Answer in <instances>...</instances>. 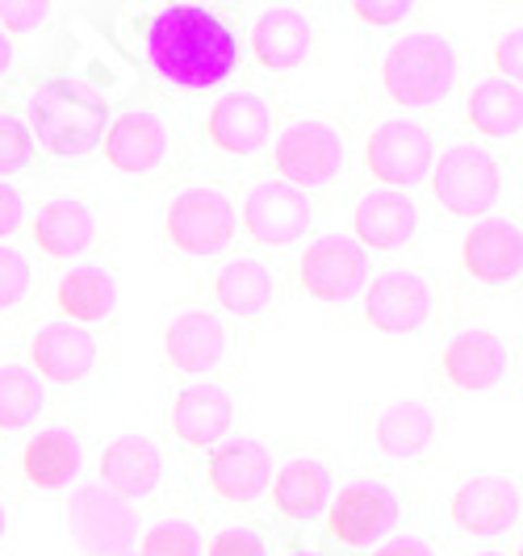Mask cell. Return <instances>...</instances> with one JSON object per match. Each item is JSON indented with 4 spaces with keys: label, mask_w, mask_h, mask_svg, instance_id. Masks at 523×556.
Wrapping results in <instances>:
<instances>
[{
    "label": "cell",
    "mask_w": 523,
    "mask_h": 556,
    "mask_svg": "<svg viewBox=\"0 0 523 556\" xmlns=\"http://www.w3.org/2000/svg\"><path fill=\"white\" fill-rule=\"evenodd\" d=\"M147 63L180 88H214L235 72L239 42L219 13L201 4H172L151 13L142 29Z\"/></svg>",
    "instance_id": "1"
},
{
    "label": "cell",
    "mask_w": 523,
    "mask_h": 556,
    "mask_svg": "<svg viewBox=\"0 0 523 556\" xmlns=\"http://www.w3.org/2000/svg\"><path fill=\"white\" fill-rule=\"evenodd\" d=\"M26 130L51 155H88L105 139V101L80 80H47L29 97Z\"/></svg>",
    "instance_id": "2"
},
{
    "label": "cell",
    "mask_w": 523,
    "mask_h": 556,
    "mask_svg": "<svg viewBox=\"0 0 523 556\" xmlns=\"http://www.w3.org/2000/svg\"><path fill=\"white\" fill-rule=\"evenodd\" d=\"M457 84V51L440 34H407L382 63V88L394 105L432 110Z\"/></svg>",
    "instance_id": "3"
},
{
    "label": "cell",
    "mask_w": 523,
    "mask_h": 556,
    "mask_svg": "<svg viewBox=\"0 0 523 556\" xmlns=\"http://www.w3.org/2000/svg\"><path fill=\"white\" fill-rule=\"evenodd\" d=\"M432 172V189L448 214L457 218H482L498 201L502 189V172H498L495 155L482 147H452L448 155L436 160Z\"/></svg>",
    "instance_id": "4"
},
{
    "label": "cell",
    "mask_w": 523,
    "mask_h": 556,
    "mask_svg": "<svg viewBox=\"0 0 523 556\" xmlns=\"http://www.w3.org/2000/svg\"><path fill=\"white\" fill-rule=\"evenodd\" d=\"M273 164L294 189H323L344 167V139L327 122H294L273 142Z\"/></svg>",
    "instance_id": "5"
},
{
    "label": "cell",
    "mask_w": 523,
    "mask_h": 556,
    "mask_svg": "<svg viewBox=\"0 0 523 556\" xmlns=\"http://www.w3.org/2000/svg\"><path fill=\"white\" fill-rule=\"evenodd\" d=\"M67 528L72 540L88 556H130L138 535L135 502H122L105 485H88L67 506Z\"/></svg>",
    "instance_id": "6"
},
{
    "label": "cell",
    "mask_w": 523,
    "mask_h": 556,
    "mask_svg": "<svg viewBox=\"0 0 523 556\" xmlns=\"http://www.w3.org/2000/svg\"><path fill=\"white\" fill-rule=\"evenodd\" d=\"M298 277L319 302H352L369 285V251L348 235H323L306 248Z\"/></svg>",
    "instance_id": "7"
},
{
    "label": "cell",
    "mask_w": 523,
    "mask_h": 556,
    "mask_svg": "<svg viewBox=\"0 0 523 556\" xmlns=\"http://www.w3.org/2000/svg\"><path fill=\"white\" fill-rule=\"evenodd\" d=\"M167 239L185 255H214L235 235V205L219 189H185L167 205Z\"/></svg>",
    "instance_id": "8"
},
{
    "label": "cell",
    "mask_w": 523,
    "mask_h": 556,
    "mask_svg": "<svg viewBox=\"0 0 523 556\" xmlns=\"http://www.w3.org/2000/svg\"><path fill=\"white\" fill-rule=\"evenodd\" d=\"M364 160L373 180H382L386 189H414L432 164H436V142L419 122H386L373 130V139L364 147Z\"/></svg>",
    "instance_id": "9"
},
{
    "label": "cell",
    "mask_w": 523,
    "mask_h": 556,
    "mask_svg": "<svg viewBox=\"0 0 523 556\" xmlns=\"http://www.w3.org/2000/svg\"><path fill=\"white\" fill-rule=\"evenodd\" d=\"M398 528V498L377 481H352L327 502V535L335 544L364 548Z\"/></svg>",
    "instance_id": "10"
},
{
    "label": "cell",
    "mask_w": 523,
    "mask_h": 556,
    "mask_svg": "<svg viewBox=\"0 0 523 556\" xmlns=\"http://www.w3.org/2000/svg\"><path fill=\"white\" fill-rule=\"evenodd\" d=\"M244 226L260 248H285L310 226V197L285 180H264L244 201Z\"/></svg>",
    "instance_id": "11"
},
{
    "label": "cell",
    "mask_w": 523,
    "mask_h": 556,
    "mask_svg": "<svg viewBox=\"0 0 523 556\" xmlns=\"http://www.w3.org/2000/svg\"><path fill=\"white\" fill-rule=\"evenodd\" d=\"M461 268L482 285H507L523 268V235L507 218H486L461 239Z\"/></svg>",
    "instance_id": "12"
},
{
    "label": "cell",
    "mask_w": 523,
    "mask_h": 556,
    "mask_svg": "<svg viewBox=\"0 0 523 556\" xmlns=\"http://www.w3.org/2000/svg\"><path fill=\"white\" fill-rule=\"evenodd\" d=\"M432 314V289L414 273H382L364 285V318L377 331H419Z\"/></svg>",
    "instance_id": "13"
},
{
    "label": "cell",
    "mask_w": 523,
    "mask_h": 556,
    "mask_svg": "<svg viewBox=\"0 0 523 556\" xmlns=\"http://www.w3.org/2000/svg\"><path fill=\"white\" fill-rule=\"evenodd\" d=\"M29 361H34V377L38 381L76 386L97 364V339L84 327H72V323H51V327H42V331L34 334Z\"/></svg>",
    "instance_id": "14"
},
{
    "label": "cell",
    "mask_w": 523,
    "mask_h": 556,
    "mask_svg": "<svg viewBox=\"0 0 523 556\" xmlns=\"http://www.w3.org/2000/svg\"><path fill=\"white\" fill-rule=\"evenodd\" d=\"M452 523L469 535H495L520 523V485L502 477H473L452 494Z\"/></svg>",
    "instance_id": "15"
},
{
    "label": "cell",
    "mask_w": 523,
    "mask_h": 556,
    "mask_svg": "<svg viewBox=\"0 0 523 556\" xmlns=\"http://www.w3.org/2000/svg\"><path fill=\"white\" fill-rule=\"evenodd\" d=\"M206 135L222 155H251L273 135V110L256 92H226L210 110Z\"/></svg>",
    "instance_id": "16"
},
{
    "label": "cell",
    "mask_w": 523,
    "mask_h": 556,
    "mask_svg": "<svg viewBox=\"0 0 523 556\" xmlns=\"http://www.w3.org/2000/svg\"><path fill=\"white\" fill-rule=\"evenodd\" d=\"M419 230V210L407 193H394V189H377V193H364L352 210V235H357L360 248L373 251H398L407 248Z\"/></svg>",
    "instance_id": "17"
},
{
    "label": "cell",
    "mask_w": 523,
    "mask_h": 556,
    "mask_svg": "<svg viewBox=\"0 0 523 556\" xmlns=\"http://www.w3.org/2000/svg\"><path fill=\"white\" fill-rule=\"evenodd\" d=\"M210 485L222 502H251L273 485V456L256 440H231L210 456Z\"/></svg>",
    "instance_id": "18"
},
{
    "label": "cell",
    "mask_w": 523,
    "mask_h": 556,
    "mask_svg": "<svg viewBox=\"0 0 523 556\" xmlns=\"http://www.w3.org/2000/svg\"><path fill=\"white\" fill-rule=\"evenodd\" d=\"M444 381L461 393L495 390L507 372V348L490 331H461L444 348Z\"/></svg>",
    "instance_id": "19"
},
{
    "label": "cell",
    "mask_w": 523,
    "mask_h": 556,
    "mask_svg": "<svg viewBox=\"0 0 523 556\" xmlns=\"http://www.w3.org/2000/svg\"><path fill=\"white\" fill-rule=\"evenodd\" d=\"M310 42H314V29H310V17L298 9H264L251 22V59L264 72L298 67L310 55Z\"/></svg>",
    "instance_id": "20"
},
{
    "label": "cell",
    "mask_w": 523,
    "mask_h": 556,
    "mask_svg": "<svg viewBox=\"0 0 523 556\" xmlns=\"http://www.w3.org/2000/svg\"><path fill=\"white\" fill-rule=\"evenodd\" d=\"M160 477H164V460L155 444L138 440V435H122L101 452V481L105 490L117 494L122 502L147 498L160 490Z\"/></svg>",
    "instance_id": "21"
},
{
    "label": "cell",
    "mask_w": 523,
    "mask_h": 556,
    "mask_svg": "<svg viewBox=\"0 0 523 556\" xmlns=\"http://www.w3.org/2000/svg\"><path fill=\"white\" fill-rule=\"evenodd\" d=\"M167 155V130L155 113H122L105 130V160L110 167L138 176L160 167V160Z\"/></svg>",
    "instance_id": "22"
},
{
    "label": "cell",
    "mask_w": 523,
    "mask_h": 556,
    "mask_svg": "<svg viewBox=\"0 0 523 556\" xmlns=\"http://www.w3.org/2000/svg\"><path fill=\"white\" fill-rule=\"evenodd\" d=\"M172 431L194 447L219 444L222 435L231 431V418H235V402L222 386H189V390L176 393L172 402Z\"/></svg>",
    "instance_id": "23"
},
{
    "label": "cell",
    "mask_w": 523,
    "mask_h": 556,
    "mask_svg": "<svg viewBox=\"0 0 523 556\" xmlns=\"http://www.w3.org/2000/svg\"><path fill=\"white\" fill-rule=\"evenodd\" d=\"M167 361L180 372H206L222 364L226 356V327H222L219 314H206V309H185L172 318V327L164 334Z\"/></svg>",
    "instance_id": "24"
},
{
    "label": "cell",
    "mask_w": 523,
    "mask_h": 556,
    "mask_svg": "<svg viewBox=\"0 0 523 556\" xmlns=\"http://www.w3.org/2000/svg\"><path fill=\"white\" fill-rule=\"evenodd\" d=\"M97 239V218L92 210L76 201V197H59V201H47L34 218V243L42 255L51 260H72L88 251V243Z\"/></svg>",
    "instance_id": "25"
},
{
    "label": "cell",
    "mask_w": 523,
    "mask_h": 556,
    "mask_svg": "<svg viewBox=\"0 0 523 556\" xmlns=\"http://www.w3.org/2000/svg\"><path fill=\"white\" fill-rule=\"evenodd\" d=\"M331 502V473L323 460H289L281 473L273 477V506L294 519V523H306L314 515H323Z\"/></svg>",
    "instance_id": "26"
},
{
    "label": "cell",
    "mask_w": 523,
    "mask_h": 556,
    "mask_svg": "<svg viewBox=\"0 0 523 556\" xmlns=\"http://www.w3.org/2000/svg\"><path fill=\"white\" fill-rule=\"evenodd\" d=\"M22 473L38 490H63L80 473V440L67 427H47L38 431L22 452Z\"/></svg>",
    "instance_id": "27"
},
{
    "label": "cell",
    "mask_w": 523,
    "mask_h": 556,
    "mask_svg": "<svg viewBox=\"0 0 523 556\" xmlns=\"http://www.w3.org/2000/svg\"><path fill=\"white\" fill-rule=\"evenodd\" d=\"M276 277L260 264V260H231L222 264L214 277V302L239 318H256L273 306Z\"/></svg>",
    "instance_id": "28"
},
{
    "label": "cell",
    "mask_w": 523,
    "mask_h": 556,
    "mask_svg": "<svg viewBox=\"0 0 523 556\" xmlns=\"http://www.w3.org/2000/svg\"><path fill=\"white\" fill-rule=\"evenodd\" d=\"M469 126L486 139H511L520 135V122H523V92L520 84L502 80H482L473 92H469V105H465Z\"/></svg>",
    "instance_id": "29"
},
{
    "label": "cell",
    "mask_w": 523,
    "mask_h": 556,
    "mask_svg": "<svg viewBox=\"0 0 523 556\" xmlns=\"http://www.w3.org/2000/svg\"><path fill=\"white\" fill-rule=\"evenodd\" d=\"M436 440V415L423 402H394L377 418V447L394 460H414Z\"/></svg>",
    "instance_id": "30"
},
{
    "label": "cell",
    "mask_w": 523,
    "mask_h": 556,
    "mask_svg": "<svg viewBox=\"0 0 523 556\" xmlns=\"http://www.w3.org/2000/svg\"><path fill=\"white\" fill-rule=\"evenodd\" d=\"M55 302L72 323H101L117 309V280L101 268H72L59 280Z\"/></svg>",
    "instance_id": "31"
},
{
    "label": "cell",
    "mask_w": 523,
    "mask_h": 556,
    "mask_svg": "<svg viewBox=\"0 0 523 556\" xmlns=\"http://www.w3.org/2000/svg\"><path fill=\"white\" fill-rule=\"evenodd\" d=\"M42 406H47V390L29 368H17V364L0 368V427L4 431L29 427L42 415Z\"/></svg>",
    "instance_id": "32"
},
{
    "label": "cell",
    "mask_w": 523,
    "mask_h": 556,
    "mask_svg": "<svg viewBox=\"0 0 523 556\" xmlns=\"http://www.w3.org/2000/svg\"><path fill=\"white\" fill-rule=\"evenodd\" d=\"M138 556H201V535L185 519H167L142 535Z\"/></svg>",
    "instance_id": "33"
},
{
    "label": "cell",
    "mask_w": 523,
    "mask_h": 556,
    "mask_svg": "<svg viewBox=\"0 0 523 556\" xmlns=\"http://www.w3.org/2000/svg\"><path fill=\"white\" fill-rule=\"evenodd\" d=\"M29 147H34V139H29L26 122L17 113H0V180L26 167Z\"/></svg>",
    "instance_id": "34"
},
{
    "label": "cell",
    "mask_w": 523,
    "mask_h": 556,
    "mask_svg": "<svg viewBox=\"0 0 523 556\" xmlns=\"http://www.w3.org/2000/svg\"><path fill=\"white\" fill-rule=\"evenodd\" d=\"M29 289V264L22 251L0 248V309H13Z\"/></svg>",
    "instance_id": "35"
},
{
    "label": "cell",
    "mask_w": 523,
    "mask_h": 556,
    "mask_svg": "<svg viewBox=\"0 0 523 556\" xmlns=\"http://www.w3.org/2000/svg\"><path fill=\"white\" fill-rule=\"evenodd\" d=\"M206 556H264V540L248 528H222L210 540Z\"/></svg>",
    "instance_id": "36"
},
{
    "label": "cell",
    "mask_w": 523,
    "mask_h": 556,
    "mask_svg": "<svg viewBox=\"0 0 523 556\" xmlns=\"http://www.w3.org/2000/svg\"><path fill=\"white\" fill-rule=\"evenodd\" d=\"M352 13L364 26H398L411 17V4L407 0H357Z\"/></svg>",
    "instance_id": "37"
},
{
    "label": "cell",
    "mask_w": 523,
    "mask_h": 556,
    "mask_svg": "<svg viewBox=\"0 0 523 556\" xmlns=\"http://www.w3.org/2000/svg\"><path fill=\"white\" fill-rule=\"evenodd\" d=\"M51 4H17V0H4L0 4V26L4 29H38L51 22Z\"/></svg>",
    "instance_id": "38"
},
{
    "label": "cell",
    "mask_w": 523,
    "mask_h": 556,
    "mask_svg": "<svg viewBox=\"0 0 523 556\" xmlns=\"http://www.w3.org/2000/svg\"><path fill=\"white\" fill-rule=\"evenodd\" d=\"M520 51H523V34L520 29H507L502 38H498V51H495V63H498V76L511 84H520Z\"/></svg>",
    "instance_id": "39"
},
{
    "label": "cell",
    "mask_w": 523,
    "mask_h": 556,
    "mask_svg": "<svg viewBox=\"0 0 523 556\" xmlns=\"http://www.w3.org/2000/svg\"><path fill=\"white\" fill-rule=\"evenodd\" d=\"M17 226H22V197H17L13 185H4V180H0V239H4V235H13Z\"/></svg>",
    "instance_id": "40"
},
{
    "label": "cell",
    "mask_w": 523,
    "mask_h": 556,
    "mask_svg": "<svg viewBox=\"0 0 523 556\" xmlns=\"http://www.w3.org/2000/svg\"><path fill=\"white\" fill-rule=\"evenodd\" d=\"M373 556H432L419 540H389V544H382Z\"/></svg>",
    "instance_id": "41"
},
{
    "label": "cell",
    "mask_w": 523,
    "mask_h": 556,
    "mask_svg": "<svg viewBox=\"0 0 523 556\" xmlns=\"http://www.w3.org/2000/svg\"><path fill=\"white\" fill-rule=\"evenodd\" d=\"M13 67V42H9V34L0 29V76Z\"/></svg>",
    "instance_id": "42"
},
{
    "label": "cell",
    "mask_w": 523,
    "mask_h": 556,
    "mask_svg": "<svg viewBox=\"0 0 523 556\" xmlns=\"http://www.w3.org/2000/svg\"><path fill=\"white\" fill-rule=\"evenodd\" d=\"M4 528H9V515H4V506H0V535H4Z\"/></svg>",
    "instance_id": "43"
},
{
    "label": "cell",
    "mask_w": 523,
    "mask_h": 556,
    "mask_svg": "<svg viewBox=\"0 0 523 556\" xmlns=\"http://www.w3.org/2000/svg\"><path fill=\"white\" fill-rule=\"evenodd\" d=\"M289 556H314V553H289Z\"/></svg>",
    "instance_id": "44"
},
{
    "label": "cell",
    "mask_w": 523,
    "mask_h": 556,
    "mask_svg": "<svg viewBox=\"0 0 523 556\" xmlns=\"http://www.w3.org/2000/svg\"><path fill=\"white\" fill-rule=\"evenodd\" d=\"M486 556H498V553H486Z\"/></svg>",
    "instance_id": "45"
}]
</instances>
